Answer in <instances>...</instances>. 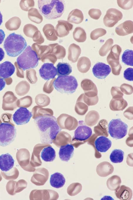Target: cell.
Returning <instances> with one entry per match:
<instances>
[{"instance_id": "6da1fadb", "label": "cell", "mask_w": 133, "mask_h": 200, "mask_svg": "<svg viewBox=\"0 0 133 200\" xmlns=\"http://www.w3.org/2000/svg\"><path fill=\"white\" fill-rule=\"evenodd\" d=\"M34 121L39 134L41 143L52 144L61 130L56 118L48 115H40L34 119Z\"/></svg>"}, {"instance_id": "7a4b0ae2", "label": "cell", "mask_w": 133, "mask_h": 200, "mask_svg": "<svg viewBox=\"0 0 133 200\" xmlns=\"http://www.w3.org/2000/svg\"><path fill=\"white\" fill-rule=\"evenodd\" d=\"M38 6L41 14L49 20L60 17L65 8V1L62 0H38Z\"/></svg>"}, {"instance_id": "3957f363", "label": "cell", "mask_w": 133, "mask_h": 200, "mask_svg": "<svg viewBox=\"0 0 133 200\" xmlns=\"http://www.w3.org/2000/svg\"><path fill=\"white\" fill-rule=\"evenodd\" d=\"M26 40L21 35L13 33L10 34L5 39L4 48L7 55L16 57L20 54L26 48Z\"/></svg>"}, {"instance_id": "277c9868", "label": "cell", "mask_w": 133, "mask_h": 200, "mask_svg": "<svg viewBox=\"0 0 133 200\" xmlns=\"http://www.w3.org/2000/svg\"><path fill=\"white\" fill-rule=\"evenodd\" d=\"M39 60L36 52L28 45L17 57V62L19 67L25 71L36 68Z\"/></svg>"}, {"instance_id": "5b68a950", "label": "cell", "mask_w": 133, "mask_h": 200, "mask_svg": "<svg viewBox=\"0 0 133 200\" xmlns=\"http://www.w3.org/2000/svg\"><path fill=\"white\" fill-rule=\"evenodd\" d=\"M53 85L57 91L67 94L74 93L78 85L77 79L72 76H59L54 80Z\"/></svg>"}, {"instance_id": "8992f818", "label": "cell", "mask_w": 133, "mask_h": 200, "mask_svg": "<svg viewBox=\"0 0 133 200\" xmlns=\"http://www.w3.org/2000/svg\"><path fill=\"white\" fill-rule=\"evenodd\" d=\"M16 130L14 125L10 123H2L0 124V145L6 146L14 140Z\"/></svg>"}, {"instance_id": "52a82bcc", "label": "cell", "mask_w": 133, "mask_h": 200, "mask_svg": "<svg viewBox=\"0 0 133 200\" xmlns=\"http://www.w3.org/2000/svg\"><path fill=\"white\" fill-rule=\"evenodd\" d=\"M127 125L120 119H113L108 125V132L113 138L119 139L123 138L127 132Z\"/></svg>"}, {"instance_id": "ba28073f", "label": "cell", "mask_w": 133, "mask_h": 200, "mask_svg": "<svg viewBox=\"0 0 133 200\" xmlns=\"http://www.w3.org/2000/svg\"><path fill=\"white\" fill-rule=\"evenodd\" d=\"M121 52L120 47L117 44H115L112 47L107 58L108 63L111 67L112 73L115 75H119L122 68L119 61V56Z\"/></svg>"}, {"instance_id": "9c48e42d", "label": "cell", "mask_w": 133, "mask_h": 200, "mask_svg": "<svg viewBox=\"0 0 133 200\" xmlns=\"http://www.w3.org/2000/svg\"><path fill=\"white\" fill-rule=\"evenodd\" d=\"M122 17L123 14L120 11L114 8H111L106 11L103 18V22L106 26L112 27Z\"/></svg>"}, {"instance_id": "30bf717a", "label": "cell", "mask_w": 133, "mask_h": 200, "mask_svg": "<svg viewBox=\"0 0 133 200\" xmlns=\"http://www.w3.org/2000/svg\"><path fill=\"white\" fill-rule=\"evenodd\" d=\"M79 125L74 132L72 140L83 141L88 139L92 135V131L82 121H79Z\"/></svg>"}, {"instance_id": "8fae6325", "label": "cell", "mask_w": 133, "mask_h": 200, "mask_svg": "<svg viewBox=\"0 0 133 200\" xmlns=\"http://www.w3.org/2000/svg\"><path fill=\"white\" fill-rule=\"evenodd\" d=\"M32 113L26 108L21 107L17 109L13 116V119L17 125L27 123L32 116Z\"/></svg>"}, {"instance_id": "7c38bea8", "label": "cell", "mask_w": 133, "mask_h": 200, "mask_svg": "<svg viewBox=\"0 0 133 200\" xmlns=\"http://www.w3.org/2000/svg\"><path fill=\"white\" fill-rule=\"evenodd\" d=\"M39 75L45 80H48L54 79L57 75L56 68L53 64L45 63L39 70Z\"/></svg>"}, {"instance_id": "4fadbf2b", "label": "cell", "mask_w": 133, "mask_h": 200, "mask_svg": "<svg viewBox=\"0 0 133 200\" xmlns=\"http://www.w3.org/2000/svg\"><path fill=\"white\" fill-rule=\"evenodd\" d=\"M111 68L108 65L102 62H98L95 64L92 69L93 74L97 78L105 79L110 73Z\"/></svg>"}, {"instance_id": "5bb4252c", "label": "cell", "mask_w": 133, "mask_h": 200, "mask_svg": "<svg viewBox=\"0 0 133 200\" xmlns=\"http://www.w3.org/2000/svg\"><path fill=\"white\" fill-rule=\"evenodd\" d=\"M73 25L69 22L63 20L58 21V24L55 27L56 32L57 36L63 37L67 36L72 30Z\"/></svg>"}, {"instance_id": "9a60e30c", "label": "cell", "mask_w": 133, "mask_h": 200, "mask_svg": "<svg viewBox=\"0 0 133 200\" xmlns=\"http://www.w3.org/2000/svg\"><path fill=\"white\" fill-rule=\"evenodd\" d=\"M14 164V160L9 153L0 156V169L2 171L7 172L11 169Z\"/></svg>"}, {"instance_id": "2e32d148", "label": "cell", "mask_w": 133, "mask_h": 200, "mask_svg": "<svg viewBox=\"0 0 133 200\" xmlns=\"http://www.w3.org/2000/svg\"><path fill=\"white\" fill-rule=\"evenodd\" d=\"M95 145L97 150L100 152H106L111 147L112 142L108 138L100 136L95 140Z\"/></svg>"}, {"instance_id": "e0dca14e", "label": "cell", "mask_w": 133, "mask_h": 200, "mask_svg": "<svg viewBox=\"0 0 133 200\" xmlns=\"http://www.w3.org/2000/svg\"><path fill=\"white\" fill-rule=\"evenodd\" d=\"M74 151V146L71 144L61 146L59 152V158L62 161L68 162L73 156Z\"/></svg>"}, {"instance_id": "ac0fdd59", "label": "cell", "mask_w": 133, "mask_h": 200, "mask_svg": "<svg viewBox=\"0 0 133 200\" xmlns=\"http://www.w3.org/2000/svg\"><path fill=\"white\" fill-rule=\"evenodd\" d=\"M133 21L126 20L116 27L115 32L119 36H124L133 32Z\"/></svg>"}, {"instance_id": "d6986e66", "label": "cell", "mask_w": 133, "mask_h": 200, "mask_svg": "<svg viewBox=\"0 0 133 200\" xmlns=\"http://www.w3.org/2000/svg\"><path fill=\"white\" fill-rule=\"evenodd\" d=\"M15 71L14 65L9 61H5L0 64V77L4 79L11 76Z\"/></svg>"}, {"instance_id": "ffe728a7", "label": "cell", "mask_w": 133, "mask_h": 200, "mask_svg": "<svg viewBox=\"0 0 133 200\" xmlns=\"http://www.w3.org/2000/svg\"><path fill=\"white\" fill-rule=\"evenodd\" d=\"M66 180L64 175L61 173L56 172L51 176L50 183L51 186L56 188L63 187Z\"/></svg>"}, {"instance_id": "44dd1931", "label": "cell", "mask_w": 133, "mask_h": 200, "mask_svg": "<svg viewBox=\"0 0 133 200\" xmlns=\"http://www.w3.org/2000/svg\"><path fill=\"white\" fill-rule=\"evenodd\" d=\"M56 156L55 151L50 145L44 147L41 151V158L46 162L53 161L55 159Z\"/></svg>"}, {"instance_id": "7402d4cb", "label": "cell", "mask_w": 133, "mask_h": 200, "mask_svg": "<svg viewBox=\"0 0 133 200\" xmlns=\"http://www.w3.org/2000/svg\"><path fill=\"white\" fill-rule=\"evenodd\" d=\"M81 52V49L78 45L74 43L71 44L68 49V60L72 63L77 62Z\"/></svg>"}, {"instance_id": "603a6c76", "label": "cell", "mask_w": 133, "mask_h": 200, "mask_svg": "<svg viewBox=\"0 0 133 200\" xmlns=\"http://www.w3.org/2000/svg\"><path fill=\"white\" fill-rule=\"evenodd\" d=\"M83 19V15L82 11L78 9H74L69 13L67 21L72 23L78 24L81 23Z\"/></svg>"}, {"instance_id": "cb8c5ba5", "label": "cell", "mask_w": 133, "mask_h": 200, "mask_svg": "<svg viewBox=\"0 0 133 200\" xmlns=\"http://www.w3.org/2000/svg\"><path fill=\"white\" fill-rule=\"evenodd\" d=\"M43 31L46 39L51 41H55L58 39L55 29L53 25L50 24H46L44 25Z\"/></svg>"}, {"instance_id": "d4e9b609", "label": "cell", "mask_w": 133, "mask_h": 200, "mask_svg": "<svg viewBox=\"0 0 133 200\" xmlns=\"http://www.w3.org/2000/svg\"><path fill=\"white\" fill-rule=\"evenodd\" d=\"M91 63L89 59L86 57H82L79 59L77 65L79 71L82 73H85L90 69Z\"/></svg>"}, {"instance_id": "484cf974", "label": "cell", "mask_w": 133, "mask_h": 200, "mask_svg": "<svg viewBox=\"0 0 133 200\" xmlns=\"http://www.w3.org/2000/svg\"><path fill=\"white\" fill-rule=\"evenodd\" d=\"M56 67L57 74L58 76H67L72 72V67L67 63L59 62Z\"/></svg>"}, {"instance_id": "4316f807", "label": "cell", "mask_w": 133, "mask_h": 200, "mask_svg": "<svg viewBox=\"0 0 133 200\" xmlns=\"http://www.w3.org/2000/svg\"><path fill=\"white\" fill-rule=\"evenodd\" d=\"M51 48L52 52L58 59H63L65 56L66 50L64 47L57 43L49 44L48 46Z\"/></svg>"}, {"instance_id": "83f0119b", "label": "cell", "mask_w": 133, "mask_h": 200, "mask_svg": "<svg viewBox=\"0 0 133 200\" xmlns=\"http://www.w3.org/2000/svg\"><path fill=\"white\" fill-rule=\"evenodd\" d=\"M74 39L78 42H83L85 41L87 38L86 33L82 28L78 27L76 28L73 33Z\"/></svg>"}, {"instance_id": "f1b7e54d", "label": "cell", "mask_w": 133, "mask_h": 200, "mask_svg": "<svg viewBox=\"0 0 133 200\" xmlns=\"http://www.w3.org/2000/svg\"><path fill=\"white\" fill-rule=\"evenodd\" d=\"M124 153L121 150L115 149L112 151L110 156L111 161L114 163H120L124 159Z\"/></svg>"}, {"instance_id": "f546056e", "label": "cell", "mask_w": 133, "mask_h": 200, "mask_svg": "<svg viewBox=\"0 0 133 200\" xmlns=\"http://www.w3.org/2000/svg\"><path fill=\"white\" fill-rule=\"evenodd\" d=\"M118 190L115 193L117 198L120 199H127L132 195L131 190L124 185H122Z\"/></svg>"}, {"instance_id": "4dcf8cb0", "label": "cell", "mask_w": 133, "mask_h": 200, "mask_svg": "<svg viewBox=\"0 0 133 200\" xmlns=\"http://www.w3.org/2000/svg\"><path fill=\"white\" fill-rule=\"evenodd\" d=\"M133 51L132 50L126 49L123 52L122 55V61L128 65L133 66Z\"/></svg>"}, {"instance_id": "1f68e13d", "label": "cell", "mask_w": 133, "mask_h": 200, "mask_svg": "<svg viewBox=\"0 0 133 200\" xmlns=\"http://www.w3.org/2000/svg\"><path fill=\"white\" fill-rule=\"evenodd\" d=\"M113 40L111 38L108 39L100 49L99 53L101 56H106L111 49L113 44Z\"/></svg>"}, {"instance_id": "d6a6232c", "label": "cell", "mask_w": 133, "mask_h": 200, "mask_svg": "<svg viewBox=\"0 0 133 200\" xmlns=\"http://www.w3.org/2000/svg\"><path fill=\"white\" fill-rule=\"evenodd\" d=\"M81 84L82 87L85 91L91 90L97 91L96 87L95 84L89 79H84L81 82Z\"/></svg>"}, {"instance_id": "836d02e7", "label": "cell", "mask_w": 133, "mask_h": 200, "mask_svg": "<svg viewBox=\"0 0 133 200\" xmlns=\"http://www.w3.org/2000/svg\"><path fill=\"white\" fill-rule=\"evenodd\" d=\"M127 105L126 102L123 99L112 100L110 103V107L112 108H124Z\"/></svg>"}, {"instance_id": "e575fe53", "label": "cell", "mask_w": 133, "mask_h": 200, "mask_svg": "<svg viewBox=\"0 0 133 200\" xmlns=\"http://www.w3.org/2000/svg\"><path fill=\"white\" fill-rule=\"evenodd\" d=\"M106 33V31L102 28H99L93 31L90 34V37L93 40H95L99 37L105 35Z\"/></svg>"}, {"instance_id": "d590c367", "label": "cell", "mask_w": 133, "mask_h": 200, "mask_svg": "<svg viewBox=\"0 0 133 200\" xmlns=\"http://www.w3.org/2000/svg\"><path fill=\"white\" fill-rule=\"evenodd\" d=\"M119 6L124 9H128L131 8L133 6L132 0H117Z\"/></svg>"}, {"instance_id": "8d00e7d4", "label": "cell", "mask_w": 133, "mask_h": 200, "mask_svg": "<svg viewBox=\"0 0 133 200\" xmlns=\"http://www.w3.org/2000/svg\"><path fill=\"white\" fill-rule=\"evenodd\" d=\"M101 14V11L98 9H92L88 11V14L90 17L95 20L99 19Z\"/></svg>"}, {"instance_id": "74e56055", "label": "cell", "mask_w": 133, "mask_h": 200, "mask_svg": "<svg viewBox=\"0 0 133 200\" xmlns=\"http://www.w3.org/2000/svg\"><path fill=\"white\" fill-rule=\"evenodd\" d=\"M133 68H129L126 69L124 72V78L127 80L133 81Z\"/></svg>"}, {"instance_id": "f35d334b", "label": "cell", "mask_w": 133, "mask_h": 200, "mask_svg": "<svg viewBox=\"0 0 133 200\" xmlns=\"http://www.w3.org/2000/svg\"><path fill=\"white\" fill-rule=\"evenodd\" d=\"M35 35V41L40 44L44 42V38L39 31H37Z\"/></svg>"}, {"instance_id": "ab89813d", "label": "cell", "mask_w": 133, "mask_h": 200, "mask_svg": "<svg viewBox=\"0 0 133 200\" xmlns=\"http://www.w3.org/2000/svg\"><path fill=\"white\" fill-rule=\"evenodd\" d=\"M5 36V34L4 31L0 29V44H1L4 41Z\"/></svg>"}, {"instance_id": "60d3db41", "label": "cell", "mask_w": 133, "mask_h": 200, "mask_svg": "<svg viewBox=\"0 0 133 200\" xmlns=\"http://www.w3.org/2000/svg\"><path fill=\"white\" fill-rule=\"evenodd\" d=\"M6 82L4 79L0 78V91H1L5 87Z\"/></svg>"}, {"instance_id": "b9f144b4", "label": "cell", "mask_w": 133, "mask_h": 200, "mask_svg": "<svg viewBox=\"0 0 133 200\" xmlns=\"http://www.w3.org/2000/svg\"><path fill=\"white\" fill-rule=\"evenodd\" d=\"M5 53L2 48L0 47V62L1 61L4 57Z\"/></svg>"}, {"instance_id": "7bdbcfd3", "label": "cell", "mask_w": 133, "mask_h": 200, "mask_svg": "<svg viewBox=\"0 0 133 200\" xmlns=\"http://www.w3.org/2000/svg\"><path fill=\"white\" fill-rule=\"evenodd\" d=\"M3 22V16L0 11V25H1Z\"/></svg>"}]
</instances>
